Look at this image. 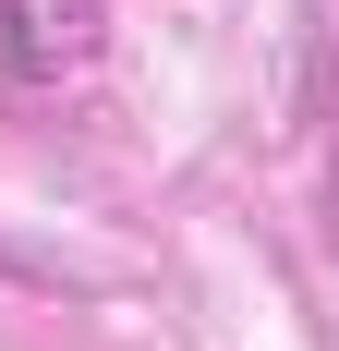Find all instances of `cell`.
<instances>
[{
    "mask_svg": "<svg viewBox=\"0 0 339 351\" xmlns=\"http://www.w3.org/2000/svg\"><path fill=\"white\" fill-rule=\"evenodd\" d=\"M109 49V0H0V73L12 85H61Z\"/></svg>",
    "mask_w": 339,
    "mask_h": 351,
    "instance_id": "6da1fadb",
    "label": "cell"
}]
</instances>
